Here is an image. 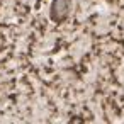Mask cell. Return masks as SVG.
I'll list each match as a JSON object with an SVG mask.
<instances>
[{
  "instance_id": "obj_1",
  "label": "cell",
  "mask_w": 124,
  "mask_h": 124,
  "mask_svg": "<svg viewBox=\"0 0 124 124\" xmlns=\"http://www.w3.org/2000/svg\"><path fill=\"white\" fill-rule=\"evenodd\" d=\"M71 9V2L70 0H53L51 9H49V17L54 22H61L63 19L68 17Z\"/></svg>"
}]
</instances>
